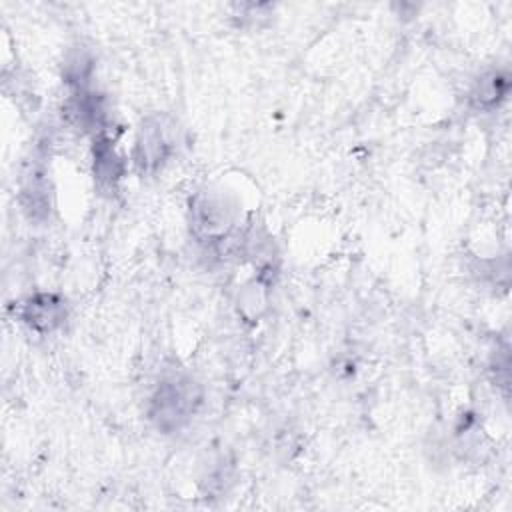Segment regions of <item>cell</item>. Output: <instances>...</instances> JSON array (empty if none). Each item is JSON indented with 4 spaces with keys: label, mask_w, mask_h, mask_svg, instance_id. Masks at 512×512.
<instances>
[{
    "label": "cell",
    "mask_w": 512,
    "mask_h": 512,
    "mask_svg": "<svg viewBox=\"0 0 512 512\" xmlns=\"http://www.w3.org/2000/svg\"><path fill=\"white\" fill-rule=\"evenodd\" d=\"M92 174L102 192H114L124 176V162L114 150V142L108 134L94 136L92 142Z\"/></svg>",
    "instance_id": "52a82bcc"
},
{
    "label": "cell",
    "mask_w": 512,
    "mask_h": 512,
    "mask_svg": "<svg viewBox=\"0 0 512 512\" xmlns=\"http://www.w3.org/2000/svg\"><path fill=\"white\" fill-rule=\"evenodd\" d=\"M176 128L170 118L152 114L146 116L136 132L132 160L140 174L158 172L174 154Z\"/></svg>",
    "instance_id": "7a4b0ae2"
},
{
    "label": "cell",
    "mask_w": 512,
    "mask_h": 512,
    "mask_svg": "<svg viewBox=\"0 0 512 512\" xmlns=\"http://www.w3.org/2000/svg\"><path fill=\"white\" fill-rule=\"evenodd\" d=\"M20 206L34 222H44L52 212V186L42 164H32L20 182Z\"/></svg>",
    "instance_id": "8992f818"
},
{
    "label": "cell",
    "mask_w": 512,
    "mask_h": 512,
    "mask_svg": "<svg viewBox=\"0 0 512 512\" xmlns=\"http://www.w3.org/2000/svg\"><path fill=\"white\" fill-rule=\"evenodd\" d=\"M64 114L74 126L90 132L92 136L106 134V106L102 96L90 90V86L70 90Z\"/></svg>",
    "instance_id": "5b68a950"
},
{
    "label": "cell",
    "mask_w": 512,
    "mask_h": 512,
    "mask_svg": "<svg viewBox=\"0 0 512 512\" xmlns=\"http://www.w3.org/2000/svg\"><path fill=\"white\" fill-rule=\"evenodd\" d=\"M202 406V388L190 376H170L160 380L150 396L148 418L164 432H180Z\"/></svg>",
    "instance_id": "6da1fadb"
},
{
    "label": "cell",
    "mask_w": 512,
    "mask_h": 512,
    "mask_svg": "<svg viewBox=\"0 0 512 512\" xmlns=\"http://www.w3.org/2000/svg\"><path fill=\"white\" fill-rule=\"evenodd\" d=\"M508 88H510L508 76L504 72L490 70L476 80V84L470 90V100L478 110H492L506 98Z\"/></svg>",
    "instance_id": "ba28073f"
},
{
    "label": "cell",
    "mask_w": 512,
    "mask_h": 512,
    "mask_svg": "<svg viewBox=\"0 0 512 512\" xmlns=\"http://www.w3.org/2000/svg\"><path fill=\"white\" fill-rule=\"evenodd\" d=\"M20 320L38 334H50L64 326L68 318L66 300L52 292H38L20 304Z\"/></svg>",
    "instance_id": "277c9868"
},
{
    "label": "cell",
    "mask_w": 512,
    "mask_h": 512,
    "mask_svg": "<svg viewBox=\"0 0 512 512\" xmlns=\"http://www.w3.org/2000/svg\"><path fill=\"white\" fill-rule=\"evenodd\" d=\"M236 206L222 192H198L190 202L192 234L208 244H220L232 236Z\"/></svg>",
    "instance_id": "3957f363"
}]
</instances>
